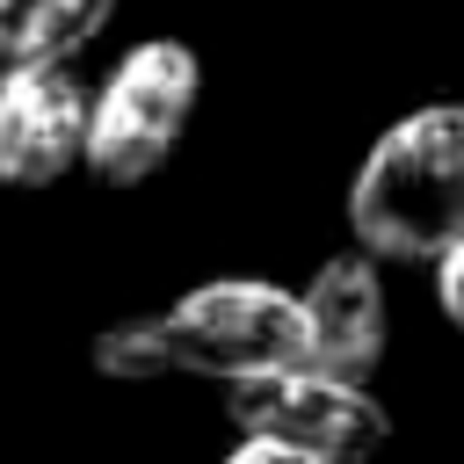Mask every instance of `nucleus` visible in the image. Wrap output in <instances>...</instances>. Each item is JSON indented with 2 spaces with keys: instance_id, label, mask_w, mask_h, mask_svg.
Instances as JSON below:
<instances>
[{
  "instance_id": "obj_1",
  "label": "nucleus",
  "mask_w": 464,
  "mask_h": 464,
  "mask_svg": "<svg viewBox=\"0 0 464 464\" xmlns=\"http://www.w3.org/2000/svg\"><path fill=\"white\" fill-rule=\"evenodd\" d=\"M348 232L377 261H442L464 239V102H428L362 152Z\"/></svg>"
},
{
  "instance_id": "obj_2",
  "label": "nucleus",
  "mask_w": 464,
  "mask_h": 464,
  "mask_svg": "<svg viewBox=\"0 0 464 464\" xmlns=\"http://www.w3.org/2000/svg\"><path fill=\"white\" fill-rule=\"evenodd\" d=\"M152 348H160V377H254V370H283L304 362V304L261 276H218L203 290H188L174 312H152Z\"/></svg>"
},
{
  "instance_id": "obj_3",
  "label": "nucleus",
  "mask_w": 464,
  "mask_h": 464,
  "mask_svg": "<svg viewBox=\"0 0 464 464\" xmlns=\"http://www.w3.org/2000/svg\"><path fill=\"white\" fill-rule=\"evenodd\" d=\"M196 87H203V65H196L188 44H174V36L138 44L109 72V87L87 102V174L109 181V188L152 181L188 130Z\"/></svg>"
},
{
  "instance_id": "obj_4",
  "label": "nucleus",
  "mask_w": 464,
  "mask_h": 464,
  "mask_svg": "<svg viewBox=\"0 0 464 464\" xmlns=\"http://www.w3.org/2000/svg\"><path fill=\"white\" fill-rule=\"evenodd\" d=\"M225 413H232L239 435H276V442L319 450L326 464H362V457H377L384 435H392V420H384V406L370 399V384L326 377V370H304V362L232 377V384H225Z\"/></svg>"
},
{
  "instance_id": "obj_5",
  "label": "nucleus",
  "mask_w": 464,
  "mask_h": 464,
  "mask_svg": "<svg viewBox=\"0 0 464 464\" xmlns=\"http://www.w3.org/2000/svg\"><path fill=\"white\" fill-rule=\"evenodd\" d=\"M87 160V94L65 65H29L0 80V181L51 188Z\"/></svg>"
},
{
  "instance_id": "obj_6",
  "label": "nucleus",
  "mask_w": 464,
  "mask_h": 464,
  "mask_svg": "<svg viewBox=\"0 0 464 464\" xmlns=\"http://www.w3.org/2000/svg\"><path fill=\"white\" fill-rule=\"evenodd\" d=\"M297 304H304V370L370 384V370H377V355H384V283H377V254H334V261L304 283Z\"/></svg>"
},
{
  "instance_id": "obj_7",
  "label": "nucleus",
  "mask_w": 464,
  "mask_h": 464,
  "mask_svg": "<svg viewBox=\"0 0 464 464\" xmlns=\"http://www.w3.org/2000/svg\"><path fill=\"white\" fill-rule=\"evenodd\" d=\"M116 0H0V80L29 65H58L109 29Z\"/></svg>"
},
{
  "instance_id": "obj_8",
  "label": "nucleus",
  "mask_w": 464,
  "mask_h": 464,
  "mask_svg": "<svg viewBox=\"0 0 464 464\" xmlns=\"http://www.w3.org/2000/svg\"><path fill=\"white\" fill-rule=\"evenodd\" d=\"M225 464H326L319 450H297V442H276V435H239L225 450Z\"/></svg>"
},
{
  "instance_id": "obj_9",
  "label": "nucleus",
  "mask_w": 464,
  "mask_h": 464,
  "mask_svg": "<svg viewBox=\"0 0 464 464\" xmlns=\"http://www.w3.org/2000/svg\"><path fill=\"white\" fill-rule=\"evenodd\" d=\"M435 304H442V319L464 334V239L435 261Z\"/></svg>"
}]
</instances>
